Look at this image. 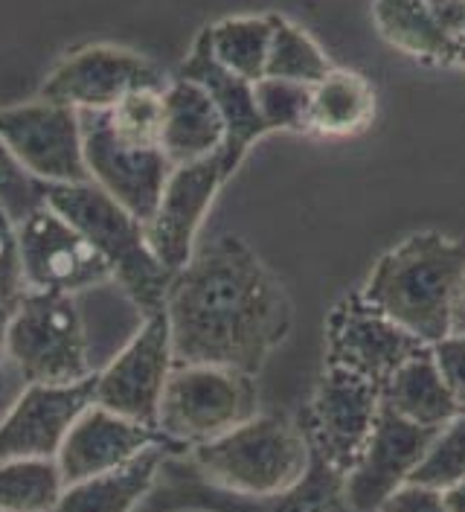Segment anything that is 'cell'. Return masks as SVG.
Returning a JSON list of instances; mask_svg holds the SVG:
<instances>
[{"label":"cell","instance_id":"obj_34","mask_svg":"<svg viewBox=\"0 0 465 512\" xmlns=\"http://www.w3.org/2000/svg\"><path fill=\"white\" fill-rule=\"evenodd\" d=\"M378 512H448L445 498L439 489H428L419 483H404L399 492H393Z\"/></svg>","mask_w":465,"mask_h":512},{"label":"cell","instance_id":"obj_12","mask_svg":"<svg viewBox=\"0 0 465 512\" xmlns=\"http://www.w3.org/2000/svg\"><path fill=\"white\" fill-rule=\"evenodd\" d=\"M172 367V332L166 312L160 309L155 315H146L134 338L111 358L105 370L96 373L93 402L157 428V408Z\"/></svg>","mask_w":465,"mask_h":512},{"label":"cell","instance_id":"obj_18","mask_svg":"<svg viewBox=\"0 0 465 512\" xmlns=\"http://www.w3.org/2000/svg\"><path fill=\"white\" fill-rule=\"evenodd\" d=\"M152 446H169L157 428H149L143 422H134L128 416L114 414L91 402L70 425L62 448L56 454V463L62 469L64 486H70L79 480L117 472Z\"/></svg>","mask_w":465,"mask_h":512},{"label":"cell","instance_id":"obj_31","mask_svg":"<svg viewBox=\"0 0 465 512\" xmlns=\"http://www.w3.org/2000/svg\"><path fill=\"white\" fill-rule=\"evenodd\" d=\"M41 204H47V184L35 181L0 140V207L12 222L21 224Z\"/></svg>","mask_w":465,"mask_h":512},{"label":"cell","instance_id":"obj_33","mask_svg":"<svg viewBox=\"0 0 465 512\" xmlns=\"http://www.w3.org/2000/svg\"><path fill=\"white\" fill-rule=\"evenodd\" d=\"M431 355H434L436 367L448 384V390L454 393V399L465 411V335L451 332L448 338H442L439 344L431 347Z\"/></svg>","mask_w":465,"mask_h":512},{"label":"cell","instance_id":"obj_35","mask_svg":"<svg viewBox=\"0 0 465 512\" xmlns=\"http://www.w3.org/2000/svg\"><path fill=\"white\" fill-rule=\"evenodd\" d=\"M425 3L434 12L439 27L454 41H460V35L465 32V0H425Z\"/></svg>","mask_w":465,"mask_h":512},{"label":"cell","instance_id":"obj_11","mask_svg":"<svg viewBox=\"0 0 465 512\" xmlns=\"http://www.w3.org/2000/svg\"><path fill=\"white\" fill-rule=\"evenodd\" d=\"M425 350L431 347L375 309L361 291L338 300L326 320V367L361 376L381 390L404 361Z\"/></svg>","mask_w":465,"mask_h":512},{"label":"cell","instance_id":"obj_6","mask_svg":"<svg viewBox=\"0 0 465 512\" xmlns=\"http://www.w3.org/2000/svg\"><path fill=\"white\" fill-rule=\"evenodd\" d=\"M259 414L256 382L213 364H175L157 408L160 437L184 454Z\"/></svg>","mask_w":465,"mask_h":512},{"label":"cell","instance_id":"obj_9","mask_svg":"<svg viewBox=\"0 0 465 512\" xmlns=\"http://www.w3.org/2000/svg\"><path fill=\"white\" fill-rule=\"evenodd\" d=\"M18 259L27 291L79 294L114 283L111 268L91 242L50 204L32 210L15 227Z\"/></svg>","mask_w":465,"mask_h":512},{"label":"cell","instance_id":"obj_21","mask_svg":"<svg viewBox=\"0 0 465 512\" xmlns=\"http://www.w3.org/2000/svg\"><path fill=\"white\" fill-rule=\"evenodd\" d=\"M169 454H175L169 446H152L117 472L70 483L62 489L53 512H134L152 495Z\"/></svg>","mask_w":465,"mask_h":512},{"label":"cell","instance_id":"obj_25","mask_svg":"<svg viewBox=\"0 0 465 512\" xmlns=\"http://www.w3.org/2000/svg\"><path fill=\"white\" fill-rule=\"evenodd\" d=\"M207 41L216 62L245 82H259L268 67L274 15H239L207 27Z\"/></svg>","mask_w":465,"mask_h":512},{"label":"cell","instance_id":"obj_8","mask_svg":"<svg viewBox=\"0 0 465 512\" xmlns=\"http://www.w3.org/2000/svg\"><path fill=\"white\" fill-rule=\"evenodd\" d=\"M381 396L384 390L378 384L338 367H326L300 422L311 454L346 478L370 443L384 405Z\"/></svg>","mask_w":465,"mask_h":512},{"label":"cell","instance_id":"obj_30","mask_svg":"<svg viewBox=\"0 0 465 512\" xmlns=\"http://www.w3.org/2000/svg\"><path fill=\"white\" fill-rule=\"evenodd\" d=\"M253 96H256L259 117H262L268 131H279V128L282 131H303V128H309V85L262 76L259 82H253Z\"/></svg>","mask_w":465,"mask_h":512},{"label":"cell","instance_id":"obj_37","mask_svg":"<svg viewBox=\"0 0 465 512\" xmlns=\"http://www.w3.org/2000/svg\"><path fill=\"white\" fill-rule=\"evenodd\" d=\"M451 332L465 335V286L463 294H460V303H457V312H454V326H451Z\"/></svg>","mask_w":465,"mask_h":512},{"label":"cell","instance_id":"obj_17","mask_svg":"<svg viewBox=\"0 0 465 512\" xmlns=\"http://www.w3.org/2000/svg\"><path fill=\"white\" fill-rule=\"evenodd\" d=\"M96 373L76 384H27L0 422V466L15 460H53L76 416L93 402Z\"/></svg>","mask_w":465,"mask_h":512},{"label":"cell","instance_id":"obj_5","mask_svg":"<svg viewBox=\"0 0 465 512\" xmlns=\"http://www.w3.org/2000/svg\"><path fill=\"white\" fill-rule=\"evenodd\" d=\"M3 350L27 384L62 387L96 373L85 320L73 294L24 291L6 326Z\"/></svg>","mask_w":465,"mask_h":512},{"label":"cell","instance_id":"obj_10","mask_svg":"<svg viewBox=\"0 0 465 512\" xmlns=\"http://www.w3.org/2000/svg\"><path fill=\"white\" fill-rule=\"evenodd\" d=\"M0 140L12 158L47 187L91 181L82 143V117L73 108L44 99L0 108Z\"/></svg>","mask_w":465,"mask_h":512},{"label":"cell","instance_id":"obj_19","mask_svg":"<svg viewBox=\"0 0 465 512\" xmlns=\"http://www.w3.org/2000/svg\"><path fill=\"white\" fill-rule=\"evenodd\" d=\"M178 76L198 82L207 94L213 96L218 114L224 120V149H221V160H224V169L233 175L239 169V163L245 160L248 149L262 137L268 134V128L259 117V108H256V96H253V82L239 79L236 73L224 70L216 62L213 50H210V41H207V32L201 30L192 53L186 56Z\"/></svg>","mask_w":465,"mask_h":512},{"label":"cell","instance_id":"obj_20","mask_svg":"<svg viewBox=\"0 0 465 512\" xmlns=\"http://www.w3.org/2000/svg\"><path fill=\"white\" fill-rule=\"evenodd\" d=\"M224 120L213 96L198 82L175 76L163 91V131L160 149L172 166L216 158L224 149Z\"/></svg>","mask_w":465,"mask_h":512},{"label":"cell","instance_id":"obj_4","mask_svg":"<svg viewBox=\"0 0 465 512\" xmlns=\"http://www.w3.org/2000/svg\"><path fill=\"white\" fill-rule=\"evenodd\" d=\"M47 204L62 213L108 262L114 283L123 288L143 318L163 309L175 274L149 248L146 224L91 181L47 187Z\"/></svg>","mask_w":465,"mask_h":512},{"label":"cell","instance_id":"obj_22","mask_svg":"<svg viewBox=\"0 0 465 512\" xmlns=\"http://www.w3.org/2000/svg\"><path fill=\"white\" fill-rule=\"evenodd\" d=\"M381 399L399 416L416 422V425H425V428H442L463 411L442 379L431 350L419 352L410 361H404L402 367L390 376V382L384 384Z\"/></svg>","mask_w":465,"mask_h":512},{"label":"cell","instance_id":"obj_14","mask_svg":"<svg viewBox=\"0 0 465 512\" xmlns=\"http://www.w3.org/2000/svg\"><path fill=\"white\" fill-rule=\"evenodd\" d=\"M79 117L91 184L108 192L134 219L146 224L175 166L163 149H140L117 140L108 128L105 111H79Z\"/></svg>","mask_w":465,"mask_h":512},{"label":"cell","instance_id":"obj_28","mask_svg":"<svg viewBox=\"0 0 465 512\" xmlns=\"http://www.w3.org/2000/svg\"><path fill=\"white\" fill-rule=\"evenodd\" d=\"M117 140L140 149H160L163 131V91H134L105 111Z\"/></svg>","mask_w":465,"mask_h":512},{"label":"cell","instance_id":"obj_15","mask_svg":"<svg viewBox=\"0 0 465 512\" xmlns=\"http://www.w3.org/2000/svg\"><path fill=\"white\" fill-rule=\"evenodd\" d=\"M227 178L230 172L224 169L221 155L172 169L155 213L146 222L149 248L172 274L181 271L195 254L198 230Z\"/></svg>","mask_w":465,"mask_h":512},{"label":"cell","instance_id":"obj_1","mask_svg":"<svg viewBox=\"0 0 465 512\" xmlns=\"http://www.w3.org/2000/svg\"><path fill=\"white\" fill-rule=\"evenodd\" d=\"M163 312L175 364H213L253 379L291 332L288 294L233 233L195 248L175 271Z\"/></svg>","mask_w":465,"mask_h":512},{"label":"cell","instance_id":"obj_27","mask_svg":"<svg viewBox=\"0 0 465 512\" xmlns=\"http://www.w3.org/2000/svg\"><path fill=\"white\" fill-rule=\"evenodd\" d=\"M329 73H332V62L326 59V53L317 47V41L309 32H303L291 21L274 15V38H271L265 76L288 79V82H300V85L314 88Z\"/></svg>","mask_w":465,"mask_h":512},{"label":"cell","instance_id":"obj_24","mask_svg":"<svg viewBox=\"0 0 465 512\" xmlns=\"http://www.w3.org/2000/svg\"><path fill=\"white\" fill-rule=\"evenodd\" d=\"M375 94L370 82L355 70H338L311 88L309 128L326 137H349L372 123Z\"/></svg>","mask_w":465,"mask_h":512},{"label":"cell","instance_id":"obj_36","mask_svg":"<svg viewBox=\"0 0 465 512\" xmlns=\"http://www.w3.org/2000/svg\"><path fill=\"white\" fill-rule=\"evenodd\" d=\"M442 498H445V507H448V512H465V480L454 483V486H448V489L442 492Z\"/></svg>","mask_w":465,"mask_h":512},{"label":"cell","instance_id":"obj_2","mask_svg":"<svg viewBox=\"0 0 465 512\" xmlns=\"http://www.w3.org/2000/svg\"><path fill=\"white\" fill-rule=\"evenodd\" d=\"M465 286V242L436 230L413 233L378 259L361 294L422 344L451 335Z\"/></svg>","mask_w":465,"mask_h":512},{"label":"cell","instance_id":"obj_13","mask_svg":"<svg viewBox=\"0 0 465 512\" xmlns=\"http://www.w3.org/2000/svg\"><path fill=\"white\" fill-rule=\"evenodd\" d=\"M172 79L155 62L108 44L67 56L41 85V99L73 111H108L134 91H166Z\"/></svg>","mask_w":465,"mask_h":512},{"label":"cell","instance_id":"obj_26","mask_svg":"<svg viewBox=\"0 0 465 512\" xmlns=\"http://www.w3.org/2000/svg\"><path fill=\"white\" fill-rule=\"evenodd\" d=\"M64 478L53 460H15L0 466V512H53Z\"/></svg>","mask_w":465,"mask_h":512},{"label":"cell","instance_id":"obj_38","mask_svg":"<svg viewBox=\"0 0 465 512\" xmlns=\"http://www.w3.org/2000/svg\"><path fill=\"white\" fill-rule=\"evenodd\" d=\"M454 64H463L465 67V32L460 35V41H457V59H454Z\"/></svg>","mask_w":465,"mask_h":512},{"label":"cell","instance_id":"obj_7","mask_svg":"<svg viewBox=\"0 0 465 512\" xmlns=\"http://www.w3.org/2000/svg\"><path fill=\"white\" fill-rule=\"evenodd\" d=\"M152 512H358L349 498L343 475L317 454H311V466L306 478L297 486L265 495L248 498L216 489L213 483L201 478L184 454H169L160 466L155 489L149 495Z\"/></svg>","mask_w":465,"mask_h":512},{"label":"cell","instance_id":"obj_23","mask_svg":"<svg viewBox=\"0 0 465 512\" xmlns=\"http://www.w3.org/2000/svg\"><path fill=\"white\" fill-rule=\"evenodd\" d=\"M372 18L381 38L413 59L454 64L457 41L439 27L425 0H372Z\"/></svg>","mask_w":465,"mask_h":512},{"label":"cell","instance_id":"obj_32","mask_svg":"<svg viewBox=\"0 0 465 512\" xmlns=\"http://www.w3.org/2000/svg\"><path fill=\"white\" fill-rule=\"evenodd\" d=\"M18 224L9 219V213L0 207V361L6 358L3 350V338H6V326L9 318L18 306V300L24 297V277H21V259H18V236H15Z\"/></svg>","mask_w":465,"mask_h":512},{"label":"cell","instance_id":"obj_29","mask_svg":"<svg viewBox=\"0 0 465 512\" xmlns=\"http://www.w3.org/2000/svg\"><path fill=\"white\" fill-rule=\"evenodd\" d=\"M465 480V411L439 428L428 454L416 466L407 483H419L428 489L445 492L448 486Z\"/></svg>","mask_w":465,"mask_h":512},{"label":"cell","instance_id":"obj_3","mask_svg":"<svg viewBox=\"0 0 465 512\" xmlns=\"http://www.w3.org/2000/svg\"><path fill=\"white\" fill-rule=\"evenodd\" d=\"M189 466L216 489L265 498L279 495L306 478L311 446L291 419L256 414L210 443L184 451Z\"/></svg>","mask_w":465,"mask_h":512},{"label":"cell","instance_id":"obj_16","mask_svg":"<svg viewBox=\"0 0 465 512\" xmlns=\"http://www.w3.org/2000/svg\"><path fill=\"white\" fill-rule=\"evenodd\" d=\"M439 428H425L399 416L393 408L381 405L372 437L355 469L343 478L346 498L358 512H378L384 501L399 492L428 448Z\"/></svg>","mask_w":465,"mask_h":512}]
</instances>
